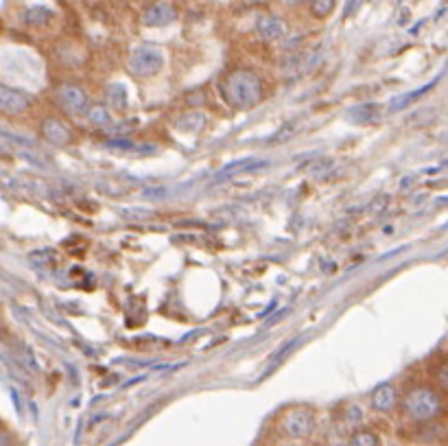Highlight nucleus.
<instances>
[{
  "instance_id": "14",
  "label": "nucleus",
  "mask_w": 448,
  "mask_h": 446,
  "mask_svg": "<svg viewBox=\"0 0 448 446\" xmlns=\"http://www.w3.org/2000/svg\"><path fill=\"white\" fill-rule=\"evenodd\" d=\"M88 118L92 120L94 125H99V127H107L110 125V114H107L105 108H101V105H94V108L88 110Z\"/></svg>"
},
{
  "instance_id": "11",
  "label": "nucleus",
  "mask_w": 448,
  "mask_h": 446,
  "mask_svg": "<svg viewBox=\"0 0 448 446\" xmlns=\"http://www.w3.org/2000/svg\"><path fill=\"white\" fill-rule=\"evenodd\" d=\"M107 103H110V108H116V110L127 108V92H125V88L110 85V90H107Z\"/></svg>"
},
{
  "instance_id": "13",
  "label": "nucleus",
  "mask_w": 448,
  "mask_h": 446,
  "mask_svg": "<svg viewBox=\"0 0 448 446\" xmlns=\"http://www.w3.org/2000/svg\"><path fill=\"white\" fill-rule=\"evenodd\" d=\"M350 446H379V438L372 431H356L350 438Z\"/></svg>"
},
{
  "instance_id": "8",
  "label": "nucleus",
  "mask_w": 448,
  "mask_h": 446,
  "mask_svg": "<svg viewBox=\"0 0 448 446\" xmlns=\"http://www.w3.org/2000/svg\"><path fill=\"white\" fill-rule=\"evenodd\" d=\"M177 18V11L173 5L169 3H158L153 7H149L145 11V25H151V27H162V25H169L173 22Z\"/></svg>"
},
{
  "instance_id": "1",
  "label": "nucleus",
  "mask_w": 448,
  "mask_h": 446,
  "mask_svg": "<svg viewBox=\"0 0 448 446\" xmlns=\"http://www.w3.org/2000/svg\"><path fill=\"white\" fill-rule=\"evenodd\" d=\"M221 92L234 108H252L254 103L260 101L262 85L256 75L247 73V70H237L221 81Z\"/></svg>"
},
{
  "instance_id": "9",
  "label": "nucleus",
  "mask_w": 448,
  "mask_h": 446,
  "mask_svg": "<svg viewBox=\"0 0 448 446\" xmlns=\"http://www.w3.org/2000/svg\"><path fill=\"white\" fill-rule=\"evenodd\" d=\"M256 31H258V35L262 40H278V38H282L284 27H282V22L278 20V18L262 15L260 20L256 22Z\"/></svg>"
},
{
  "instance_id": "18",
  "label": "nucleus",
  "mask_w": 448,
  "mask_h": 446,
  "mask_svg": "<svg viewBox=\"0 0 448 446\" xmlns=\"http://www.w3.org/2000/svg\"><path fill=\"white\" fill-rule=\"evenodd\" d=\"M363 414H361V409H358V407H352L350 409V420H356V418H361Z\"/></svg>"
},
{
  "instance_id": "4",
  "label": "nucleus",
  "mask_w": 448,
  "mask_h": 446,
  "mask_svg": "<svg viewBox=\"0 0 448 446\" xmlns=\"http://www.w3.org/2000/svg\"><path fill=\"white\" fill-rule=\"evenodd\" d=\"M282 426H284L286 435H291V438H307L313 431V426H315L313 412H311V409H307V407L291 409V412L284 416Z\"/></svg>"
},
{
  "instance_id": "17",
  "label": "nucleus",
  "mask_w": 448,
  "mask_h": 446,
  "mask_svg": "<svg viewBox=\"0 0 448 446\" xmlns=\"http://www.w3.org/2000/svg\"><path fill=\"white\" fill-rule=\"evenodd\" d=\"M332 9H335V3H330V0H326V3H313L311 5V11H313L315 18H326Z\"/></svg>"
},
{
  "instance_id": "16",
  "label": "nucleus",
  "mask_w": 448,
  "mask_h": 446,
  "mask_svg": "<svg viewBox=\"0 0 448 446\" xmlns=\"http://www.w3.org/2000/svg\"><path fill=\"white\" fill-rule=\"evenodd\" d=\"M46 18H50V11H46L44 7H33L27 13V22H31V25H44V22H48Z\"/></svg>"
},
{
  "instance_id": "6",
  "label": "nucleus",
  "mask_w": 448,
  "mask_h": 446,
  "mask_svg": "<svg viewBox=\"0 0 448 446\" xmlns=\"http://www.w3.org/2000/svg\"><path fill=\"white\" fill-rule=\"evenodd\" d=\"M57 97L64 103V108L70 110V112H83V110H88V95L83 92V88H79V85H73V83L59 85Z\"/></svg>"
},
{
  "instance_id": "5",
  "label": "nucleus",
  "mask_w": 448,
  "mask_h": 446,
  "mask_svg": "<svg viewBox=\"0 0 448 446\" xmlns=\"http://www.w3.org/2000/svg\"><path fill=\"white\" fill-rule=\"evenodd\" d=\"M31 105V99L20 92V90H13V88H7V85H0V112L3 114H22L29 110Z\"/></svg>"
},
{
  "instance_id": "7",
  "label": "nucleus",
  "mask_w": 448,
  "mask_h": 446,
  "mask_svg": "<svg viewBox=\"0 0 448 446\" xmlns=\"http://www.w3.org/2000/svg\"><path fill=\"white\" fill-rule=\"evenodd\" d=\"M42 134L50 145H57V147L68 145V142L73 140V132H70L66 125L57 118H46L42 123Z\"/></svg>"
},
{
  "instance_id": "3",
  "label": "nucleus",
  "mask_w": 448,
  "mask_h": 446,
  "mask_svg": "<svg viewBox=\"0 0 448 446\" xmlns=\"http://www.w3.org/2000/svg\"><path fill=\"white\" fill-rule=\"evenodd\" d=\"M405 407H407L409 416H414L418 420H426V418H433L440 412L442 403L433 389L418 387L414 391H409V396L405 398Z\"/></svg>"
},
{
  "instance_id": "10",
  "label": "nucleus",
  "mask_w": 448,
  "mask_h": 446,
  "mask_svg": "<svg viewBox=\"0 0 448 446\" xmlns=\"http://www.w3.org/2000/svg\"><path fill=\"white\" fill-rule=\"evenodd\" d=\"M372 405H374L376 412H389V409H391L393 405H396V394H393V387L381 385L379 389L374 391Z\"/></svg>"
},
{
  "instance_id": "15",
  "label": "nucleus",
  "mask_w": 448,
  "mask_h": 446,
  "mask_svg": "<svg viewBox=\"0 0 448 446\" xmlns=\"http://www.w3.org/2000/svg\"><path fill=\"white\" fill-rule=\"evenodd\" d=\"M254 167H260V165H256V162H249V160H247V162H234V165H230V167H225L221 173H219V177H217V180H225V177H230L232 173H241V171H247V169H254Z\"/></svg>"
},
{
  "instance_id": "12",
  "label": "nucleus",
  "mask_w": 448,
  "mask_h": 446,
  "mask_svg": "<svg viewBox=\"0 0 448 446\" xmlns=\"http://www.w3.org/2000/svg\"><path fill=\"white\" fill-rule=\"evenodd\" d=\"M206 118L202 114H188L186 118L179 120V130H186V132H200L204 127Z\"/></svg>"
},
{
  "instance_id": "2",
  "label": "nucleus",
  "mask_w": 448,
  "mask_h": 446,
  "mask_svg": "<svg viewBox=\"0 0 448 446\" xmlns=\"http://www.w3.org/2000/svg\"><path fill=\"white\" fill-rule=\"evenodd\" d=\"M162 64H164L162 50L155 46H149V44L134 48V53L130 55V62H127L130 70L138 77H153L155 73H160Z\"/></svg>"
}]
</instances>
